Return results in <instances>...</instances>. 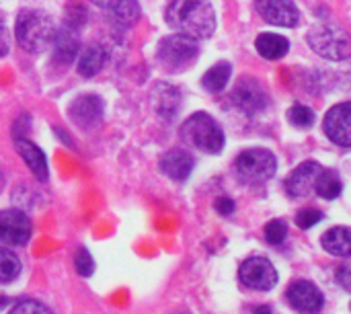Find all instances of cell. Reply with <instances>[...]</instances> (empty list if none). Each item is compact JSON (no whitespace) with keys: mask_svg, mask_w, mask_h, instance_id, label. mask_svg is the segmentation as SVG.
Segmentation results:
<instances>
[{"mask_svg":"<svg viewBox=\"0 0 351 314\" xmlns=\"http://www.w3.org/2000/svg\"><path fill=\"white\" fill-rule=\"evenodd\" d=\"M103 115V101L95 95L78 97L70 107V117L80 128H95Z\"/></svg>","mask_w":351,"mask_h":314,"instance_id":"obj_14","label":"cell"},{"mask_svg":"<svg viewBox=\"0 0 351 314\" xmlns=\"http://www.w3.org/2000/svg\"><path fill=\"white\" fill-rule=\"evenodd\" d=\"M74 265H76V271L84 278H88L93 271H95V261L90 257V253L86 249H80L76 253V259H74Z\"/></svg>","mask_w":351,"mask_h":314,"instance_id":"obj_29","label":"cell"},{"mask_svg":"<svg viewBox=\"0 0 351 314\" xmlns=\"http://www.w3.org/2000/svg\"><path fill=\"white\" fill-rule=\"evenodd\" d=\"M53 19L43 10H23L16 19V41L29 53L45 51L56 39Z\"/></svg>","mask_w":351,"mask_h":314,"instance_id":"obj_2","label":"cell"},{"mask_svg":"<svg viewBox=\"0 0 351 314\" xmlns=\"http://www.w3.org/2000/svg\"><path fill=\"white\" fill-rule=\"evenodd\" d=\"M14 146H16L21 158H23V160L27 162V167L31 169V173H33L39 181H47V179H49V169H47V158H45V154H43L33 142H29V140H25V138H16Z\"/></svg>","mask_w":351,"mask_h":314,"instance_id":"obj_16","label":"cell"},{"mask_svg":"<svg viewBox=\"0 0 351 314\" xmlns=\"http://www.w3.org/2000/svg\"><path fill=\"white\" fill-rule=\"evenodd\" d=\"M6 51H8V31H6V27H4V23L0 19V58L6 56Z\"/></svg>","mask_w":351,"mask_h":314,"instance_id":"obj_33","label":"cell"},{"mask_svg":"<svg viewBox=\"0 0 351 314\" xmlns=\"http://www.w3.org/2000/svg\"><path fill=\"white\" fill-rule=\"evenodd\" d=\"M288 121L294 125V128H311L315 123V113L311 107H304V105H294L290 107L288 111Z\"/></svg>","mask_w":351,"mask_h":314,"instance_id":"obj_26","label":"cell"},{"mask_svg":"<svg viewBox=\"0 0 351 314\" xmlns=\"http://www.w3.org/2000/svg\"><path fill=\"white\" fill-rule=\"evenodd\" d=\"M255 8L267 23L278 27H294L300 16L294 0H255Z\"/></svg>","mask_w":351,"mask_h":314,"instance_id":"obj_12","label":"cell"},{"mask_svg":"<svg viewBox=\"0 0 351 314\" xmlns=\"http://www.w3.org/2000/svg\"><path fill=\"white\" fill-rule=\"evenodd\" d=\"M78 53V39L76 35L70 31V29H62L56 33V39H53V58L56 62L60 64H68L74 60V56Z\"/></svg>","mask_w":351,"mask_h":314,"instance_id":"obj_21","label":"cell"},{"mask_svg":"<svg viewBox=\"0 0 351 314\" xmlns=\"http://www.w3.org/2000/svg\"><path fill=\"white\" fill-rule=\"evenodd\" d=\"M323 220V214L319 212V210H315V208H304V210H300L298 214H296V224L300 226V228H313L317 222H321Z\"/></svg>","mask_w":351,"mask_h":314,"instance_id":"obj_28","label":"cell"},{"mask_svg":"<svg viewBox=\"0 0 351 314\" xmlns=\"http://www.w3.org/2000/svg\"><path fill=\"white\" fill-rule=\"evenodd\" d=\"M216 212L218 214H222V216H228V214H232L234 212V202L232 200H218L216 202Z\"/></svg>","mask_w":351,"mask_h":314,"instance_id":"obj_32","label":"cell"},{"mask_svg":"<svg viewBox=\"0 0 351 314\" xmlns=\"http://www.w3.org/2000/svg\"><path fill=\"white\" fill-rule=\"evenodd\" d=\"M230 72H232V66L228 62H218L216 66H212L206 76L202 78V84L206 90L210 93H220L226 84H228V78H230Z\"/></svg>","mask_w":351,"mask_h":314,"instance_id":"obj_23","label":"cell"},{"mask_svg":"<svg viewBox=\"0 0 351 314\" xmlns=\"http://www.w3.org/2000/svg\"><path fill=\"white\" fill-rule=\"evenodd\" d=\"M350 309H351V304H350Z\"/></svg>","mask_w":351,"mask_h":314,"instance_id":"obj_36","label":"cell"},{"mask_svg":"<svg viewBox=\"0 0 351 314\" xmlns=\"http://www.w3.org/2000/svg\"><path fill=\"white\" fill-rule=\"evenodd\" d=\"M241 282L257 292H269L278 284V271L274 263L265 257H249L239 269Z\"/></svg>","mask_w":351,"mask_h":314,"instance_id":"obj_7","label":"cell"},{"mask_svg":"<svg viewBox=\"0 0 351 314\" xmlns=\"http://www.w3.org/2000/svg\"><path fill=\"white\" fill-rule=\"evenodd\" d=\"M308 45L327 60H348L351 58V35L335 25H315L308 31Z\"/></svg>","mask_w":351,"mask_h":314,"instance_id":"obj_4","label":"cell"},{"mask_svg":"<svg viewBox=\"0 0 351 314\" xmlns=\"http://www.w3.org/2000/svg\"><path fill=\"white\" fill-rule=\"evenodd\" d=\"M105 60H107V56H105V49L103 47H99V45L84 47L82 53H80V60H78V72H80V76H84V78L95 76L103 68Z\"/></svg>","mask_w":351,"mask_h":314,"instance_id":"obj_22","label":"cell"},{"mask_svg":"<svg viewBox=\"0 0 351 314\" xmlns=\"http://www.w3.org/2000/svg\"><path fill=\"white\" fill-rule=\"evenodd\" d=\"M31 237V220L21 210L0 212V243L8 247H23Z\"/></svg>","mask_w":351,"mask_h":314,"instance_id":"obj_8","label":"cell"},{"mask_svg":"<svg viewBox=\"0 0 351 314\" xmlns=\"http://www.w3.org/2000/svg\"><path fill=\"white\" fill-rule=\"evenodd\" d=\"M276 169H278L276 156L269 150H265V148L245 150L234 160L237 177L245 185H261V183L269 181L276 175Z\"/></svg>","mask_w":351,"mask_h":314,"instance_id":"obj_5","label":"cell"},{"mask_svg":"<svg viewBox=\"0 0 351 314\" xmlns=\"http://www.w3.org/2000/svg\"><path fill=\"white\" fill-rule=\"evenodd\" d=\"M19 274H21V261H19V257L12 251L0 247V284L14 282L19 278Z\"/></svg>","mask_w":351,"mask_h":314,"instance_id":"obj_25","label":"cell"},{"mask_svg":"<svg viewBox=\"0 0 351 314\" xmlns=\"http://www.w3.org/2000/svg\"><path fill=\"white\" fill-rule=\"evenodd\" d=\"M323 167L315 160H308V162H302L298 165L292 175L286 179V191L290 197H308L313 191H315V185H317V179L321 175Z\"/></svg>","mask_w":351,"mask_h":314,"instance_id":"obj_11","label":"cell"},{"mask_svg":"<svg viewBox=\"0 0 351 314\" xmlns=\"http://www.w3.org/2000/svg\"><path fill=\"white\" fill-rule=\"evenodd\" d=\"M232 103L237 105V109H241L247 115H253L257 111H261L267 103L265 90L261 88V84L253 78H243L232 93Z\"/></svg>","mask_w":351,"mask_h":314,"instance_id":"obj_13","label":"cell"},{"mask_svg":"<svg viewBox=\"0 0 351 314\" xmlns=\"http://www.w3.org/2000/svg\"><path fill=\"white\" fill-rule=\"evenodd\" d=\"M193 165H195L193 156H191L189 152H185V150H179V148L167 152V154L160 158V169H162V173H165L167 177H171L173 181H185V179L191 175Z\"/></svg>","mask_w":351,"mask_h":314,"instance_id":"obj_15","label":"cell"},{"mask_svg":"<svg viewBox=\"0 0 351 314\" xmlns=\"http://www.w3.org/2000/svg\"><path fill=\"white\" fill-rule=\"evenodd\" d=\"M8 314H51V311L41 304V302H35V300H23L19 302L16 306H12V311Z\"/></svg>","mask_w":351,"mask_h":314,"instance_id":"obj_30","label":"cell"},{"mask_svg":"<svg viewBox=\"0 0 351 314\" xmlns=\"http://www.w3.org/2000/svg\"><path fill=\"white\" fill-rule=\"evenodd\" d=\"M197 43L185 35H173L160 41L158 45V62L169 70H185L197 60Z\"/></svg>","mask_w":351,"mask_h":314,"instance_id":"obj_6","label":"cell"},{"mask_svg":"<svg viewBox=\"0 0 351 314\" xmlns=\"http://www.w3.org/2000/svg\"><path fill=\"white\" fill-rule=\"evenodd\" d=\"M286 298H288L290 306L300 314H317L325 306L323 292L313 282H306V280L294 282L288 288Z\"/></svg>","mask_w":351,"mask_h":314,"instance_id":"obj_9","label":"cell"},{"mask_svg":"<svg viewBox=\"0 0 351 314\" xmlns=\"http://www.w3.org/2000/svg\"><path fill=\"white\" fill-rule=\"evenodd\" d=\"M6 302H8V298H6L4 294H0V311H2L4 306H6Z\"/></svg>","mask_w":351,"mask_h":314,"instance_id":"obj_35","label":"cell"},{"mask_svg":"<svg viewBox=\"0 0 351 314\" xmlns=\"http://www.w3.org/2000/svg\"><path fill=\"white\" fill-rule=\"evenodd\" d=\"M325 134L337 146L351 148V103H339L325 115Z\"/></svg>","mask_w":351,"mask_h":314,"instance_id":"obj_10","label":"cell"},{"mask_svg":"<svg viewBox=\"0 0 351 314\" xmlns=\"http://www.w3.org/2000/svg\"><path fill=\"white\" fill-rule=\"evenodd\" d=\"M323 249L329 255L335 257H351V228L348 226H335L327 230L321 239Z\"/></svg>","mask_w":351,"mask_h":314,"instance_id":"obj_19","label":"cell"},{"mask_svg":"<svg viewBox=\"0 0 351 314\" xmlns=\"http://www.w3.org/2000/svg\"><path fill=\"white\" fill-rule=\"evenodd\" d=\"M255 47L257 51L265 58V60H280L288 53L290 43L284 35L278 33H261L255 39Z\"/></svg>","mask_w":351,"mask_h":314,"instance_id":"obj_20","label":"cell"},{"mask_svg":"<svg viewBox=\"0 0 351 314\" xmlns=\"http://www.w3.org/2000/svg\"><path fill=\"white\" fill-rule=\"evenodd\" d=\"M152 101H154L156 113H158L165 121H169L171 117H175V113H177V109H179V105H181V95H179V90H177L175 86L160 82V84L154 86Z\"/></svg>","mask_w":351,"mask_h":314,"instance_id":"obj_18","label":"cell"},{"mask_svg":"<svg viewBox=\"0 0 351 314\" xmlns=\"http://www.w3.org/2000/svg\"><path fill=\"white\" fill-rule=\"evenodd\" d=\"M288 237V226L286 222L282 220H271L267 226H265V241L269 245H282Z\"/></svg>","mask_w":351,"mask_h":314,"instance_id":"obj_27","label":"cell"},{"mask_svg":"<svg viewBox=\"0 0 351 314\" xmlns=\"http://www.w3.org/2000/svg\"><path fill=\"white\" fill-rule=\"evenodd\" d=\"M167 23L179 35L206 39L216 29V14L208 0H173L167 8Z\"/></svg>","mask_w":351,"mask_h":314,"instance_id":"obj_1","label":"cell"},{"mask_svg":"<svg viewBox=\"0 0 351 314\" xmlns=\"http://www.w3.org/2000/svg\"><path fill=\"white\" fill-rule=\"evenodd\" d=\"M181 138L189 146L208 154H218L224 148V132L208 113H193L181 125Z\"/></svg>","mask_w":351,"mask_h":314,"instance_id":"obj_3","label":"cell"},{"mask_svg":"<svg viewBox=\"0 0 351 314\" xmlns=\"http://www.w3.org/2000/svg\"><path fill=\"white\" fill-rule=\"evenodd\" d=\"M90 2L99 4L113 23L132 25L140 16L138 0H90Z\"/></svg>","mask_w":351,"mask_h":314,"instance_id":"obj_17","label":"cell"},{"mask_svg":"<svg viewBox=\"0 0 351 314\" xmlns=\"http://www.w3.org/2000/svg\"><path fill=\"white\" fill-rule=\"evenodd\" d=\"M341 189H343V183H341V179L337 177V173L323 169L321 175H319V179H317L315 191H317L323 200H335V197L341 195Z\"/></svg>","mask_w":351,"mask_h":314,"instance_id":"obj_24","label":"cell"},{"mask_svg":"<svg viewBox=\"0 0 351 314\" xmlns=\"http://www.w3.org/2000/svg\"><path fill=\"white\" fill-rule=\"evenodd\" d=\"M335 278L339 280V284L346 288V290H351V265H341L335 274Z\"/></svg>","mask_w":351,"mask_h":314,"instance_id":"obj_31","label":"cell"},{"mask_svg":"<svg viewBox=\"0 0 351 314\" xmlns=\"http://www.w3.org/2000/svg\"><path fill=\"white\" fill-rule=\"evenodd\" d=\"M255 314H278L271 306H259L257 311H255Z\"/></svg>","mask_w":351,"mask_h":314,"instance_id":"obj_34","label":"cell"}]
</instances>
